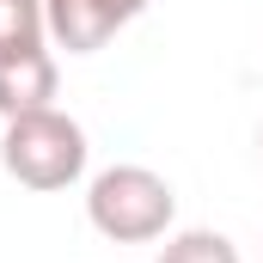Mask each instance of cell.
I'll list each match as a JSON object with an SVG mask.
<instances>
[{
	"label": "cell",
	"mask_w": 263,
	"mask_h": 263,
	"mask_svg": "<svg viewBox=\"0 0 263 263\" xmlns=\"http://www.w3.org/2000/svg\"><path fill=\"white\" fill-rule=\"evenodd\" d=\"M86 220L110 245H153V239L172 233L178 196L153 165H104L86 184Z\"/></svg>",
	"instance_id": "obj_1"
},
{
	"label": "cell",
	"mask_w": 263,
	"mask_h": 263,
	"mask_svg": "<svg viewBox=\"0 0 263 263\" xmlns=\"http://www.w3.org/2000/svg\"><path fill=\"white\" fill-rule=\"evenodd\" d=\"M0 165L6 178H18L25 190H67L80 184L86 172V129L43 104V110H25V117H6V135H0Z\"/></svg>",
	"instance_id": "obj_2"
},
{
	"label": "cell",
	"mask_w": 263,
	"mask_h": 263,
	"mask_svg": "<svg viewBox=\"0 0 263 263\" xmlns=\"http://www.w3.org/2000/svg\"><path fill=\"white\" fill-rule=\"evenodd\" d=\"M141 6L147 0H43V18L67 55H98L129 18H141Z\"/></svg>",
	"instance_id": "obj_3"
},
{
	"label": "cell",
	"mask_w": 263,
	"mask_h": 263,
	"mask_svg": "<svg viewBox=\"0 0 263 263\" xmlns=\"http://www.w3.org/2000/svg\"><path fill=\"white\" fill-rule=\"evenodd\" d=\"M55 86H62V67L43 43L0 49V117H25V110L55 104Z\"/></svg>",
	"instance_id": "obj_4"
},
{
	"label": "cell",
	"mask_w": 263,
	"mask_h": 263,
	"mask_svg": "<svg viewBox=\"0 0 263 263\" xmlns=\"http://www.w3.org/2000/svg\"><path fill=\"white\" fill-rule=\"evenodd\" d=\"M153 263H239V245L227 233H214V227H190V233L165 239V251Z\"/></svg>",
	"instance_id": "obj_5"
},
{
	"label": "cell",
	"mask_w": 263,
	"mask_h": 263,
	"mask_svg": "<svg viewBox=\"0 0 263 263\" xmlns=\"http://www.w3.org/2000/svg\"><path fill=\"white\" fill-rule=\"evenodd\" d=\"M43 37H49L43 0H0V49H18V43H43Z\"/></svg>",
	"instance_id": "obj_6"
},
{
	"label": "cell",
	"mask_w": 263,
	"mask_h": 263,
	"mask_svg": "<svg viewBox=\"0 0 263 263\" xmlns=\"http://www.w3.org/2000/svg\"><path fill=\"white\" fill-rule=\"evenodd\" d=\"M257 153H263V129H257Z\"/></svg>",
	"instance_id": "obj_7"
}]
</instances>
